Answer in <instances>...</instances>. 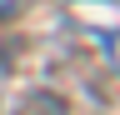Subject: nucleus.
<instances>
[{
	"mask_svg": "<svg viewBox=\"0 0 120 115\" xmlns=\"http://www.w3.org/2000/svg\"><path fill=\"white\" fill-rule=\"evenodd\" d=\"M15 10H20V0H0V20H10Z\"/></svg>",
	"mask_w": 120,
	"mask_h": 115,
	"instance_id": "nucleus-1",
	"label": "nucleus"
},
{
	"mask_svg": "<svg viewBox=\"0 0 120 115\" xmlns=\"http://www.w3.org/2000/svg\"><path fill=\"white\" fill-rule=\"evenodd\" d=\"M110 55L120 60V30H110Z\"/></svg>",
	"mask_w": 120,
	"mask_h": 115,
	"instance_id": "nucleus-2",
	"label": "nucleus"
}]
</instances>
